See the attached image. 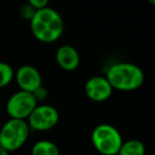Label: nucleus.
Masks as SVG:
<instances>
[{
	"mask_svg": "<svg viewBox=\"0 0 155 155\" xmlns=\"http://www.w3.org/2000/svg\"><path fill=\"white\" fill-rule=\"evenodd\" d=\"M36 11H37L36 9H34L32 5H29V3L27 2V3H25V5H22L21 7H20L19 14H20V16L24 18V19L29 20V21H30V20L33 18V16L35 15Z\"/></svg>",
	"mask_w": 155,
	"mask_h": 155,
	"instance_id": "ddd939ff",
	"label": "nucleus"
},
{
	"mask_svg": "<svg viewBox=\"0 0 155 155\" xmlns=\"http://www.w3.org/2000/svg\"><path fill=\"white\" fill-rule=\"evenodd\" d=\"M91 142L99 154L117 155L123 143L120 132L112 124L101 123L94 129Z\"/></svg>",
	"mask_w": 155,
	"mask_h": 155,
	"instance_id": "7ed1b4c3",
	"label": "nucleus"
},
{
	"mask_svg": "<svg viewBox=\"0 0 155 155\" xmlns=\"http://www.w3.org/2000/svg\"><path fill=\"white\" fill-rule=\"evenodd\" d=\"M60 115L55 107L48 104H37L29 118L27 119L30 130L37 132H45L53 129L58 122Z\"/></svg>",
	"mask_w": 155,
	"mask_h": 155,
	"instance_id": "423d86ee",
	"label": "nucleus"
},
{
	"mask_svg": "<svg viewBox=\"0 0 155 155\" xmlns=\"http://www.w3.org/2000/svg\"><path fill=\"white\" fill-rule=\"evenodd\" d=\"M28 3L32 5L34 9L41 10V9H44V8L48 7L49 0H28Z\"/></svg>",
	"mask_w": 155,
	"mask_h": 155,
	"instance_id": "2eb2a0df",
	"label": "nucleus"
},
{
	"mask_svg": "<svg viewBox=\"0 0 155 155\" xmlns=\"http://www.w3.org/2000/svg\"><path fill=\"white\" fill-rule=\"evenodd\" d=\"M56 63L66 71H73L80 65V54L74 47L70 45H63L58 49L55 54Z\"/></svg>",
	"mask_w": 155,
	"mask_h": 155,
	"instance_id": "1a4fd4ad",
	"label": "nucleus"
},
{
	"mask_svg": "<svg viewBox=\"0 0 155 155\" xmlns=\"http://www.w3.org/2000/svg\"><path fill=\"white\" fill-rule=\"evenodd\" d=\"M146 146L138 139H130L123 141L117 155H144Z\"/></svg>",
	"mask_w": 155,
	"mask_h": 155,
	"instance_id": "9d476101",
	"label": "nucleus"
},
{
	"mask_svg": "<svg viewBox=\"0 0 155 155\" xmlns=\"http://www.w3.org/2000/svg\"><path fill=\"white\" fill-rule=\"evenodd\" d=\"M106 79L113 89L132 91L138 89L144 81V73L139 66L127 62L110 65L106 71Z\"/></svg>",
	"mask_w": 155,
	"mask_h": 155,
	"instance_id": "f03ea898",
	"label": "nucleus"
},
{
	"mask_svg": "<svg viewBox=\"0 0 155 155\" xmlns=\"http://www.w3.org/2000/svg\"><path fill=\"white\" fill-rule=\"evenodd\" d=\"M85 95L94 102H104L108 100L112 96L113 89L112 85L107 81L106 77L95 75L89 78L84 86Z\"/></svg>",
	"mask_w": 155,
	"mask_h": 155,
	"instance_id": "0eeeda50",
	"label": "nucleus"
},
{
	"mask_svg": "<svg viewBox=\"0 0 155 155\" xmlns=\"http://www.w3.org/2000/svg\"><path fill=\"white\" fill-rule=\"evenodd\" d=\"M15 73L11 65L8 63L0 62V88L8 86L13 81Z\"/></svg>",
	"mask_w": 155,
	"mask_h": 155,
	"instance_id": "f8f14e48",
	"label": "nucleus"
},
{
	"mask_svg": "<svg viewBox=\"0 0 155 155\" xmlns=\"http://www.w3.org/2000/svg\"><path fill=\"white\" fill-rule=\"evenodd\" d=\"M15 79L20 91L33 93L43 85V79L39 71L31 65H24L16 71Z\"/></svg>",
	"mask_w": 155,
	"mask_h": 155,
	"instance_id": "6e6552de",
	"label": "nucleus"
},
{
	"mask_svg": "<svg viewBox=\"0 0 155 155\" xmlns=\"http://www.w3.org/2000/svg\"><path fill=\"white\" fill-rule=\"evenodd\" d=\"M0 155H10V152H8L7 150L0 147Z\"/></svg>",
	"mask_w": 155,
	"mask_h": 155,
	"instance_id": "dca6fc26",
	"label": "nucleus"
},
{
	"mask_svg": "<svg viewBox=\"0 0 155 155\" xmlns=\"http://www.w3.org/2000/svg\"><path fill=\"white\" fill-rule=\"evenodd\" d=\"M30 127L26 120L10 118L0 129V147L8 152L20 149L29 138Z\"/></svg>",
	"mask_w": 155,
	"mask_h": 155,
	"instance_id": "20e7f679",
	"label": "nucleus"
},
{
	"mask_svg": "<svg viewBox=\"0 0 155 155\" xmlns=\"http://www.w3.org/2000/svg\"><path fill=\"white\" fill-rule=\"evenodd\" d=\"M148 1H149V2H150L152 5H155V0H148Z\"/></svg>",
	"mask_w": 155,
	"mask_h": 155,
	"instance_id": "f3484780",
	"label": "nucleus"
},
{
	"mask_svg": "<svg viewBox=\"0 0 155 155\" xmlns=\"http://www.w3.org/2000/svg\"><path fill=\"white\" fill-rule=\"evenodd\" d=\"M31 155H60V150L50 140H38L33 144Z\"/></svg>",
	"mask_w": 155,
	"mask_h": 155,
	"instance_id": "9b49d317",
	"label": "nucleus"
},
{
	"mask_svg": "<svg viewBox=\"0 0 155 155\" xmlns=\"http://www.w3.org/2000/svg\"><path fill=\"white\" fill-rule=\"evenodd\" d=\"M98 155H102V154H98Z\"/></svg>",
	"mask_w": 155,
	"mask_h": 155,
	"instance_id": "a211bd4d",
	"label": "nucleus"
},
{
	"mask_svg": "<svg viewBox=\"0 0 155 155\" xmlns=\"http://www.w3.org/2000/svg\"><path fill=\"white\" fill-rule=\"evenodd\" d=\"M32 95L34 96L35 100L37 101V103L41 101H44L45 99H47L48 97V91L45 88V87L41 85V86H39L38 88H36L34 91L32 93Z\"/></svg>",
	"mask_w": 155,
	"mask_h": 155,
	"instance_id": "4468645a",
	"label": "nucleus"
},
{
	"mask_svg": "<svg viewBox=\"0 0 155 155\" xmlns=\"http://www.w3.org/2000/svg\"><path fill=\"white\" fill-rule=\"evenodd\" d=\"M33 36L45 44L58 41L64 32V20L58 11L49 7L37 10L30 20Z\"/></svg>",
	"mask_w": 155,
	"mask_h": 155,
	"instance_id": "f257e3e1",
	"label": "nucleus"
},
{
	"mask_svg": "<svg viewBox=\"0 0 155 155\" xmlns=\"http://www.w3.org/2000/svg\"><path fill=\"white\" fill-rule=\"evenodd\" d=\"M36 106L37 101L32 93L18 91L9 98L5 110L10 118L27 120Z\"/></svg>",
	"mask_w": 155,
	"mask_h": 155,
	"instance_id": "39448f33",
	"label": "nucleus"
}]
</instances>
